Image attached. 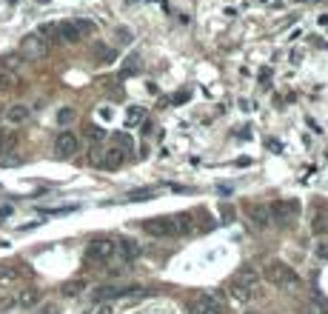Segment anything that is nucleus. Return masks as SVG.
Instances as JSON below:
<instances>
[{"instance_id": "f257e3e1", "label": "nucleus", "mask_w": 328, "mask_h": 314, "mask_svg": "<svg viewBox=\"0 0 328 314\" xmlns=\"http://www.w3.org/2000/svg\"><path fill=\"white\" fill-rule=\"evenodd\" d=\"M262 274H265V280H268V283H274V286H283V289H288V286H291V289H297V286H300V277H297V274L288 266H285V263H280V260L268 263Z\"/></svg>"}, {"instance_id": "f03ea898", "label": "nucleus", "mask_w": 328, "mask_h": 314, "mask_svg": "<svg viewBox=\"0 0 328 314\" xmlns=\"http://www.w3.org/2000/svg\"><path fill=\"white\" fill-rule=\"evenodd\" d=\"M137 294H143V286H137V283H131V286L106 283V286H97L91 297H94L97 303H106V300H117V297H137Z\"/></svg>"}, {"instance_id": "7ed1b4c3", "label": "nucleus", "mask_w": 328, "mask_h": 314, "mask_svg": "<svg viewBox=\"0 0 328 314\" xmlns=\"http://www.w3.org/2000/svg\"><path fill=\"white\" fill-rule=\"evenodd\" d=\"M20 55H23V58H29V60H43L46 55H49V40L40 37L37 32L26 35L20 40Z\"/></svg>"}, {"instance_id": "20e7f679", "label": "nucleus", "mask_w": 328, "mask_h": 314, "mask_svg": "<svg viewBox=\"0 0 328 314\" xmlns=\"http://www.w3.org/2000/svg\"><path fill=\"white\" fill-rule=\"evenodd\" d=\"M112 257H114V240H109V237H94L89 243V249H86L89 263H106Z\"/></svg>"}, {"instance_id": "39448f33", "label": "nucleus", "mask_w": 328, "mask_h": 314, "mask_svg": "<svg viewBox=\"0 0 328 314\" xmlns=\"http://www.w3.org/2000/svg\"><path fill=\"white\" fill-rule=\"evenodd\" d=\"M297 214H300V203L297 200H277L271 206V223H277V226H288Z\"/></svg>"}, {"instance_id": "423d86ee", "label": "nucleus", "mask_w": 328, "mask_h": 314, "mask_svg": "<svg viewBox=\"0 0 328 314\" xmlns=\"http://www.w3.org/2000/svg\"><path fill=\"white\" fill-rule=\"evenodd\" d=\"M189 312L192 314H223V303L217 294H197L189 303Z\"/></svg>"}, {"instance_id": "0eeeda50", "label": "nucleus", "mask_w": 328, "mask_h": 314, "mask_svg": "<svg viewBox=\"0 0 328 314\" xmlns=\"http://www.w3.org/2000/svg\"><path fill=\"white\" fill-rule=\"evenodd\" d=\"M249 220L254 223V229H268V226H271V206H265V203H251Z\"/></svg>"}, {"instance_id": "6e6552de", "label": "nucleus", "mask_w": 328, "mask_h": 314, "mask_svg": "<svg viewBox=\"0 0 328 314\" xmlns=\"http://www.w3.org/2000/svg\"><path fill=\"white\" fill-rule=\"evenodd\" d=\"M143 232L151 234V237H174L169 217H148V220H143Z\"/></svg>"}, {"instance_id": "1a4fd4ad", "label": "nucleus", "mask_w": 328, "mask_h": 314, "mask_svg": "<svg viewBox=\"0 0 328 314\" xmlns=\"http://www.w3.org/2000/svg\"><path fill=\"white\" fill-rule=\"evenodd\" d=\"M77 137H74V131H60L55 140V151L60 157H71V154H77Z\"/></svg>"}, {"instance_id": "9d476101", "label": "nucleus", "mask_w": 328, "mask_h": 314, "mask_svg": "<svg viewBox=\"0 0 328 314\" xmlns=\"http://www.w3.org/2000/svg\"><path fill=\"white\" fill-rule=\"evenodd\" d=\"M6 123H11V126H23V123H29V117H32V109L23 103H14L6 109Z\"/></svg>"}, {"instance_id": "9b49d317", "label": "nucleus", "mask_w": 328, "mask_h": 314, "mask_svg": "<svg viewBox=\"0 0 328 314\" xmlns=\"http://www.w3.org/2000/svg\"><path fill=\"white\" fill-rule=\"evenodd\" d=\"M114 254H120V260L131 266L137 257H140V246L134 240H120V243H114Z\"/></svg>"}, {"instance_id": "f8f14e48", "label": "nucleus", "mask_w": 328, "mask_h": 314, "mask_svg": "<svg viewBox=\"0 0 328 314\" xmlns=\"http://www.w3.org/2000/svg\"><path fill=\"white\" fill-rule=\"evenodd\" d=\"M57 40H60V43H77L80 37V32H77V26H74V20H71V23H57Z\"/></svg>"}, {"instance_id": "ddd939ff", "label": "nucleus", "mask_w": 328, "mask_h": 314, "mask_svg": "<svg viewBox=\"0 0 328 314\" xmlns=\"http://www.w3.org/2000/svg\"><path fill=\"white\" fill-rule=\"evenodd\" d=\"M169 220H171V234H174V237L192 232V214H186V211H183V214H171Z\"/></svg>"}, {"instance_id": "4468645a", "label": "nucleus", "mask_w": 328, "mask_h": 314, "mask_svg": "<svg viewBox=\"0 0 328 314\" xmlns=\"http://www.w3.org/2000/svg\"><path fill=\"white\" fill-rule=\"evenodd\" d=\"M240 283V286H246V289H257V283H260V274H257V271H254V268L251 266H243V271H237V277H234Z\"/></svg>"}, {"instance_id": "2eb2a0df", "label": "nucleus", "mask_w": 328, "mask_h": 314, "mask_svg": "<svg viewBox=\"0 0 328 314\" xmlns=\"http://www.w3.org/2000/svg\"><path fill=\"white\" fill-rule=\"evenodd\" d=\"M228 291H231V297L237 303H249L251 297H254V291L251 289H246V286H240L237 280H231V286H228Z\"/></svg>"}, {"instance_id": "dca6fc26", "label": "nucleus", "mask_w": 328, "mask_h": 314, "mask_svg": "<svg viewBox=\"0 0 328 314\" xmlns=\"http://www.w3.org/2000/svg\"><path fill=\"white\" fill-rule=\"evenodd\" d=\"M37 303H40V291L37 289H26V291L17 294V306H23V309H32Z\"/></svg>"}, {"instance_id": "f3484780", "label": "nucleus", "mask_w": 328, "mask_h": 314, "mask_svg": "<svg viewBox=\"0 0 328 314\" xmlns=\"http://www.w3.org/2000/svg\"><path fill=\"white\" fill-rule=\"evenodd\" d=\"M120 163H123V151L120 149H109L106 157H100V166H106V169H120Z\"/></svg>"}, {"instance_id": "a211bd4d", "label": "nucleus", "mask_w": 328, "mask_h": 314, "mask_svg": "<svg viewBox=\"0 0 328 314\" xmlns=\"http://www.w3.org/2000/svg\"><path fill=\"white\" fill-rule=\"evenodd\" d=\"M154 194H157L154 188H131V191L126 194V200H129V203H143V200H151Z\"/></svg>"}, {"instance_id": "6ab92c4d", "label": "nucleus", "mask_w": 328, "mask_h": 314, "mask_svg": "<svg viewBox=\"0 0 328 314\" xmlns=\"http://www.w3.org/2000/svg\"><path fill=\"white\" fill-rule=\"evenodd\" d=\"M114 58H117V52H114V49L103 46V43H97V46H94V60H97V63H112Z\"/></svg>"}, {"instance_id": "aec40b11", "label": "nucleus", "mask_w": 328, "mask_h": 314, "mask_svg": "<svg viewBox=\"0 0 328 314\" xmlns=\"http://www.w3.org/2000/svg\"><path fill=\"white\" fill-rule=\"evenodd\" d=\"M114 143H117V149L123 151V154H131V151H134V140L129 137V134H123V131L114 134Z\"/></svg>"}, {"instance_id": "412c9836", "label": "nucleus", "mask_w": 328, "mask_h": 314, "mask_svg": "<svg viewBox=\"0 0 328 314\" xmlns=\"http://www.w3.org/2000/svg\"><path fill=\"white\" fill-rule=\"evenodd\" d=\"M146 120V109H140V106H131L129 112H126V123L129 126H137V123H143Z\"/></svg>"}, {"instance_id": "4be33fe9", "label": "nucleus", "mask_w": 328, "mask_h": 314, "mask_svg": "<svg viewBox=\"0 0 328 314\" xmlns=\"http://www.w3.org/2000/svg\"><path fill=\"white\" fill-rule=\"evenodd\" d=\"M17 143V134H11V131H6V128H0V151L11 149Z\"/></svg>"}, {"instance_id": "5701e85b", "label": "nucleus", "mask_w": 328, "mask_h": 314, "mask_svg": "<svg viewBox=\"0 0 328 314\" xmlns=\"http://www.w3.org/2000/svg\"><path fill=\"white\" fill-rule=\"evenodd\" d=\"M71 120H74V109H71V106H63V109L57 112V123H60V126H68Z\"/></svg>"}, {"instance_id": "b1692460", "label": "nucleus", "mask_w": 328, "mask_h": 314, "mask_svg": "<svg viewBox=\"0 0 328 314\" xmlns=\"http://www.w3.org/2000/svg\"><path fill=\"white\" fill-rule=\"evenodd\" d=\"M17 280V271L14 268H0V286H9Z\"/></svg>"}, {"instance_id": "393cba45", "label": "nucleus", "mask_w": 328, "mask_h": 314, "mask_svg": "<svg viewBox=\"0 0 328 314\" xmlns=\"http://www.w3.org/2000/svg\"><path fill=\"white\" fill-rule=\"evenodd\" d=\"M80 289H83V283L74 280V283H66V286H63V294H66V297H74V294H80Z\"/></svg>"}, {"instance_id": "a878e982", "label": "nucleus", "mask_w": 328, "mask_h": 314, "mask_svg": "<svg viewBox=\"0 0 328 314\" xmlns=\"http://www.w3.org/2000/svg\"><path fill=\"white\" fill-rule=\"evenodd\" d=\"M74 26H77L80 35H91V32H94V23H91V20H74Z\"/></svg>"}, {"instance_id": "bb28decb", "label": "nucleus", "mask_w": 328, "mask_h": 314, "mask_svg": "<svg viewBox=\"0 0 328 314\" xmlns=\"http://www.w3.org/2000/svg\"><path fill=\"white\" fill-rule=\"evenodd\" d=\"M126 71H129V74L140 71V58H131V60H129V63H126Z\"/></svg>"}, {"instance_id": "cd10ccee", "label": "nucleus", "mask_w": 328, "mask_h": 314, "mask_svg": "<svg viewBox=\"0 0 328 314\" xmlns=\"http://www.w3.org/2000/svg\"><path fill=\"white\" fill-rule=\"evenodd\" d=\"M89 137L94 140V143H97V140H103V137H106V131H100L97 126H89Z\"/></svg>"}, {"instance_id": "c85d7f7f", "label": "nucleus", "mask_w": 328, "mask_h": 314, "mask_svg": "<svg viewBox=\"0 0 328 314\" xmlns=\"http://www.w3.org/2000/svg\"><path fill=\"white\" fill-rule=\"evenodd\" d=\"M17 60H20V58H17V55H9V58L3 60V63H6V66H9V69H17V66H20V63H17Z\"/></svg>"}, {"instance_id": "c756f323", "label": "nucleus", "mask_w": 328, "mask_h": 314, "mask_svg": "<svg viewBox=\"0 0 328 314\" xmlns=\"http://www.w3.org/2000/svg\"><path fill=\"white\" fill-rule=\"evenodd\" d=\"M317 257H320V260H328V243H320L317 246Z\"/></svg>"}, {"instance_id": "7c9ffc66", "label": "nucleus", "mask_w": 328, "mask_h": 314, "mask_svg": "<svg viewBox=\"0 0 328 314\" xmlns=\"http://www.w3.org/2000/svg\"><path fill=\"white\" fill-rule=\"evenodd\" d=\"M34 314H55V306H52V303H43V306H40Z\"/></svg>"}, {"instance_id": "2f4dec72", "label": "nucleus", "mask_w": 328, "mask_h": 314, "mask_svg": "<svg viewBox=\"0 0 328 314\" xmlns=\"http://www.w3.org/2000/svg\"><path fill=\"white\" fill-rule=\"evenodd\" d=\"M220 214H223V220H226V223H231V217H234L231 206H223V209H220Z\"/></svg>"}, {"instance_id": "473e14b6", "label": "nucleus", "mask_w": 328, "mask_h": 314, "mask_svg": "<svg viewBox=\"0 0 328 314\" xmlns=\"http://www.w3.org/2000/svg\"><path fill=\"white\" fill-rule=\"evenodd\" d=\"M117 35H120V37H123V40H126V43H129V40H131V32H126V29H117Z\"/></svg>"}, {"instance_id": "72a5a7b5", "label": "nucleus", "mask_w": 328, "mask_h": 314, "mask_svg": "<svg viewBox=\"0 0 328 314\" xmlns=\"http://www.w3.org/2000/svg\"><path fill=\"white\" fill-rule=\"evenodd\" d=\"M11 214V206H3V209H0V220H3V217H9Z\"/></svg>"}, {"instance_id": "f704fd0d", "label": "nucleus", "mask_w": 328, "mask_h": 314, "mask_svg": "<svg viewBox=\"0 0 328 314\" xmlns=\"http://www.w3.org/2000/svg\"><path fill=\"white\" fill-rule=\"evenodd\" d=\"M94 314H114V312H112V309H109V306H100V309H97V312H94Z\"/></svg>"}, {"instance_id": "c9c22d12", "label": "nucleus", "mask_w": 328, "mask_h": 314, "mask_svg": "<svg viewBox=\"0 0 328 314\" xmlns=\"http://www.w3.org/2000/svg\"><path fill=\"white\" fill-rule=\"evenodd\" d=\"M320 314H328V309H323V312H320Z\"/></svg>"}, {"instance_id": "e433bc0d", "label": "nucleus", "mask_w": 328, "mask_h": 314, "mask_svg": "<svg viewBox=\"0 0 328 314\" xmlns=\"http://www.w3.org/2000/svg\"><path fill=\"white\" fill-rule=\"evenodd\" d=\"M326 229H328V217H326Z\"/></svg>"}, {"instance_id": "4c0bfd02", "label": "nucleus", "mask_w": 328, "mask_h": 314, "mask_svg": "<svg viewBox=\"0 0 328 314\" xmlns=\"http://www.w3.org/2000/svg\"><path fill=\"white\" fill-rule=\"evenodd\" d=\"M251 314H254V312H251Z\"/></svg>"}]
</instances>
